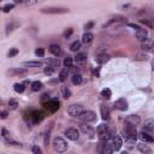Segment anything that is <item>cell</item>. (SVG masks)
<instances>
[{
    "label": "cell",
    "instance_id": "8992f818",
    "mask_svg": "<svg viewBox=\"0 0 154 154\" xmlns=\"http://www.w3.org/2000/svg\"><path fill=\"white\" fill-rule=\"evenodd\" d=\"M45 107L49 111V112H56L57 110H59L60 107V104H59V101L57 99H52V100H49L47 102H45Z\"/></svg>",
    "mask_w": 154,
    "mask_h": 154
},
{
    "label": "cell",
    "instance_id": "cb8c5ba5",
    "mask_svg": "<svg viewBox=\"0 0 154 154\" xmlns=\"http://www.w3.org/2000/svg\"><path fill=\"white\" fill-rule=\"evenodd\" d=\"M27 70L25 69H15V70H9V73L12 76H22V75H27Z\"/></svg>",
    "mask_w": 154,
    "mask_h": 154
},
{
    "label": "cell",
    "instance_id": "7c38bea8",
    "mask_svg": "<svg viewBox=\"0 0 154 154\" xmlns=\"http://www.w3.org/2000/svg\"><path fill=\"white\" fill-rule=\"evenodd\" d=\"M114 152V147H113V142H110V141H105V143H102V149L101 153L104 154H111Z\"/></svg>",
    "mask_w": 154,
    "mask_h": 154
},
{
    "label": "cell",
    "instance_id": "5b68a950",
    "mask_svg": "<svg viewBox=\"0 0 154 154\" xmlns=\"http://www.w3.org/2000/svg\"><path fill=\"white\" fill-rule=\"evenodd\" d=\"M42 14H48V15H60V14H68V9H61V7H47L41 10Z\"/></svg>",
    "mask_w": 154,
    "mask_h": 154
},
{
    "label": "cell",
    "instance_id": "4dcf8cb0",
    "mask_svg": "<svg viewBox=\"0 0 154 154\" xmlns=\"http://www.w3.org/2000/svg\"><path fill=\"white\" fill-rule=\"evenodd\" d=\"M137 148H138V150H140L141 153H150V152H152V149H150L147 145H143V143H140V145L137 146Z\"/></svg>",
    "mask_w": 154,
    "mask_h": 154
},
{
    "label": "cell",
    "instance_id": "1f68e13d",
    "mask_svg": "<svg viewBox=\"0 0 154 154\" xmlns=\"http://www.w3.org/2000/svg\"><path fill=\"white\" fill-rule=\"evenodd\" d=\"M106 131H108V128H107L106 124H100V125L98 126V129H96L98 135H101V134H104V133H106Z\"/></svg>",
    "mask_w": 154,
    "mask_h": 154
},
{
    "label": "cell",
    "instance_id": "60d3db41",
    "mask_svg": "<svg viewBox=\"0 0 154 154\" xmlns=\"http://www.w3.org/2000/svg\"><path fill=\"white\" fill-rule=\"evenodd\" d=\"M35 56L38 58H43L45 57V49L43 48H36L35 49Z\"/></svg>",
    "mask_w": 154,
    "mask_h": 154
},
{
    "label": "cell",
    "instance_id": "9a60e30c",
    "mask_svg": "<svg viewBox=\"0 0 154 154\" xmlns=\"http://www.w3.org/2000/svg\"><path fill=\"white\" fill-rule=\"evenodd\" d=\"M142 48L145 51H152V49H154V40H153V38L147 37L145 41H142Z\"/></svg>",
    "mask_w": 154,
    "mask_h": 154
},
{
    "label": "cell",
    "instance_id": "44dd1931",
    "mask_svg": "<svg viewBox=\"0 0 154 154\" xmlns=\"http://www.w3.org/2000/svg\"><path fill=\"white\" fill-rule=\"evenodd\" d=\"M93 38H94V35H93L92 33L87 31V33H84L83 36H82V42H83V43H91V42L93 41Z\"/></svg>",
    "mask_w": 154,
    "mask_h": 154
},
{
    "label": "cell",
    "instance_id": "ffe728a7",
    "mask_svg": "<svg viewBox=\"0 0 154 154\" xmlns=\"http://www.w3.org/2000/svg\"><path fill=\"white\" fill-rule=\"evenodd\" d=\"M75 61L76 64H80V65L84 64L87 61V53H78L75 57Z\"/></svg>",
    "mask_w": 154,
    "mask_h": 154
},
{
    "label": "cell",
    "instance_id": "681fc988",
    "mask_svg": "<svg viewBox=\"0 0 154 154\" xmlns=\"http://www.w3.org/2000/svg\"><path fill=\"white\" fill-rule=\"evenodd\" d=\"M93 25H94V23H93V22H89V23H87V24H86V29H87V30L92 29V28H93Z\"/></svg>",
    "mask_w": 154,
    "mask_h": 154
},
{
    "label": "cell",
    "instance_id": "d590c367",
    "mask_svg": "<svg viewBox=\"0 0 154 154\" xmlns=\"http://www.w3.org/2000/svg\"><path fill=\"white\" fill-rule=\"evenodd\" d=\"M72 63H73V59L71 57H66L64 59V66L70 69V68H72Z\"/></svg>",
    "mask_w": 154,
    "mask_h": 154
},
{
    "label": "cell",
    "instance_id": "8fae6325",
    "mask_svg": "<svg viewBox=\"0 0 154 154\" xmlns=\"http://www.w3.org/2000/svg\"><path fill=\"white\" fill-rule=\"evenodd\" d=\"M125 123L128 124H131V125H138L141 123V117L137 114H130V116H128V117L125 118Z\"/></svg>",
    "mask_w": 154,
    "mask_h": 154
},
{
    "label": "cell",
    "instance_id": "9f6ffc18",
    "mask_svg": "<svg viewBox=\"0 0 154 154\" xmlns=\"http://www.w3.org/2000/svg\"><path fill=\"white\" fill-rule=\"evenodd\" d=\"M38 1H40V0H38Z\"/></svg>",
    "mask_w": 154,
    "mask_h": 154
},
{
    "label": "cell",
    "instance_id": "e575fe53",
    "mask_svg": "<svg viewBox=\"0 0 154 154\" xmlns=\"http://www.w3.org/2000/svg\"><path fill=\"white\" fill-rule=\"evenodd\" d=\"M125 146L129 148V149H133L134 147H135V143H136V140H134V138H126L125 140Z\"/></svg>",
    "mask_w": 154,
    "mask_h": 154
},
{
    "label": "cell",
    "instance_id": "52a82bcc",
    "mask_svg": "<svg viewBox=\"0 0 154 154\" xmlns=\"http://www.w3.org/2000/svg\"><path fill=\"white\" fill-rule=\"evenodd\" d=\"M65 136L71 141H77L80 137V133L76 128H68L65 130Z\"/></svg>",
    "mask_w": 154,
    "mask_h": 154
},
{
    "label": "cell",
    "instance_id": "7bdbcfd3",
    "mask_svg": "<svg viewBox=\"0 0 154 154\" xmlns=\"http://www.w3.org/2000/svg\"><path fill=\"white\" fill-rule=\"evenodd\" d=\"M17 54H18V49H17V48H11V49L9 51V57H10V58L15 57V56H17Z\"/></svg>",
    "mask_w": 154,
    "mask_h": 154
},
{
    "label": "cell",
    "instance_id": "74e56055",
    "mask_svg": "<svg viewBox=\"0 0 154 154\" xmlns=\"http://www.w3.org/2000/svg\"><path fill=\"white\" fill-rule=\"evenodd\" d=\"M99 138H100V141H108L110 138H111V133L110 131H106V133H104V134H101V135H99Z\"/></svg>",
    "mask_w": 154,
    "mask_h": 154
},
{
    "label": "cell",
    "instance_id": "816d5d0a",
    "mask_svg": "<svg viewBox=\"0 0 154 154\" xmlns=\"http://www.w3.org/2000/svg\"><path fill=\"white\" fill-rule=\"evenodd\" d=\"M6 117H7V112H6V111H3V112H1V118L5 119Z\"/></svg>",
    "mask_w": 154,
    "mask_h": 154
},
{
    "label": "cell",
    "instance_id": "4316f807",
    "mask_svg": "<svg viewBox=\"0 0 154 154\" xmlns=\"http://www.w3.org/2000/svg\"><path fill=\"white\" fill-rule=\"evenodd\" d=\"M71 81H72V83H73L75 86H80V84L82 83L83 78H82V76H81L80 73H75V75L72 76V78H71Z\"/></svg>",
    "mask_w": 154,
    "mask_h": 154
},
{
    "label": "cell",
    "instance_id": "db71d44e",
    "mask_svg": "<svg viewBox=\"0 0 154 154\" xmlns=\"http://www.w3.org/2000/svg\"><path fill=\"white\" fill-rule=\"evenodd\" d=\"M46 99H49V96H48L47 94H43V95H42V100H46Z\"/></svg>",
    "mask_w": 154,
    "mask_h": 154
},
{
    "label": "cell",
    "instance_id": "7402d4cb",
    "mask_svg": "<svg viewBox=\"0 0 154 154\" xmlns=\"http://www.w3.org/2000/svg\"><path fill=\"white\" fill-rule=\"evenodd\" d=\"M145 130H148V131H154V118H150V119H147L145 122Z\"/></svg>",
    "mask_w": 154,
    "mask_h": 154
},
{
    "label": "cell",
    "instance_id": "bcb514c9",
    "mask_svg": "<svg viewBox=\"0 0 154 154\" xmlns=\"http://www.w3.org/2000/svg\"><path fill=\"white\" fill-rule=\"evenodd\" d=\"M31 152L35 153V154H41V153H42L41 148L38 147V146H33V147H31Z\"/></svg>",
    "mask_w": 154,
    "mask_h": 154
},
{
    "label": "cell",
    "instance_id": "9c48e42d",
    "mask_svg": "<svg viewBox=\"0 0 154 154\" xmlns=\"http://www.w3.org/2000/svg\"><path fill=\"white\" fill-rule=\"evenodd\" d=\"M45 118V113L41 112V111H34L30 113V119L33 120L34 124H37V123H41Z\"/></svg>",
    "mask_w": 154,
    "mask_h": 154
},
{
    "label": "cell",
    "instance_id": "ac0fdd59",
    "mask_svg": "<svg viewBox=\"0 0 154 154\" xmlns=\"http://www.w3.org/2000/svg\"><path fill=\"white\" fill-rule=\"evenodd\" d=\"M108 60H110V57L107 54H105V53H101V54L96 56V58H95V61L98 64H100V65H102V64H106Z\"/></svg>",
    "mask_w": 154,
    "mask_h": 154
},
{
    "label": "cell",
    "instance_id": "11a10c76",
    "mask_svg": "<svg viewBox=\"0 0 154 154\" xmlns=\"http://www.w3.org/2000/svg\"><path fill=\"white\" fill-rule=\"evenodd\" d=\"M152 70L154 71V60H153V63H152Z\"/></svg>",
    "mask_w": 154,
    "mask_h": 154
},
{
    "label": "cell",
    "instance_id": "f35d334b",
    "mask_svg": "<svg viewBox=\"0 0 154 154\" xmlns=\"http://www.w3.org/2000/svg\"><path fill=\"white\" fill-rule=\"evenodd\" d=\"M43 72H45V75H47V76H51V75H52V73L54 72V68H53L52 65H47V66L45 68Z\"/></svg>",
    "mask_w": 154,
    "mask_h": 154
},
{
    "label": "cell",
    "instance_id": "f5cc1de1",
    "mask_svg": "<svg viewBox=\"0 0 154 154\" xmlns=\"http://www.w3.org/2000/svg\"><path fill=\"white\" fill-rule=\"evenodd\" d=\"M15 1V4H22V3H24L25 0H14Z\"/></svg>",
    "mask_w": 154,
    "mask_h": 154
},
{
    "label": "cell",
    "instance_id": "f1b7e54d",
    "mask_svg": "<svg viewBox=\"0 0 154 154\" xmlns=\"http://www.w3.org/2000/svg\"><path fill=\"white\" fill-rule=\"evenodd\" d=\"M101 96L104 98V99H110L112 96V92H111V89L110 88H105V89H102L101 91Z\"/></svg>",
    "mask_w": 154,
    "mask_h": 154
},
{
    "label": "cell",
    "instance_id": "f6af8a7d",
    "mask_svg": "<svg viewBox=\"0 0 154 154\" xmlns=\"http://www.w3.org/2000/svg\"><path fill=\"white\" fill-rule=\"evenodd\" d=\"M1 135H3V137H4V140H6V138H10V133L5 129V128H1Z\"/></svg>",
    "mask_w": 154,
    "mask_h": 154
},
{
    "label": "cell",
    "instance_id": "d4e9b609",
    "mask_svg": "<svg viewBox=\"0 0 154 154\" xmlns=\"http://www.w3.org/2000/svg\"><path fill=\"white\" fill-rule=\"evenodd\" d=\"M23 65L27 68H40L42 66V63L41 61H24Z\"/></svg>",
    "mask_w": 154,
    "mask_h": 154
},
{
    "label": "cell",
    "instance_id": "d6986e66",
    "mask_svg": "<svg viewBox=\"0 0 154 154\" xmlns=\"http://www.w3.org/2000/svg\"><path fill=\"white\" fill-rule=\"evenodd\" d=\"M100 112H101V118L104 119V120H106V119L110 118V108H108L107 106L101 105V107H100Z\"/></svg>",
    "mask_w": 154,
    "mask_h": 154
},
{
    "label": "cell",
    "instance_id": "277c9868",
    "mask_svg": "<svg viewBox=\"0 0 154 154\" xmlns=\"http://www.w3.org/2000/svg\"><path fill=\"white\" fill-rule=\"evenodd\" d=\"M80 119L84 123H91L96 119V114L93 111H83L82 114L80 116Z\"/></svg>",
    "mask_w": 154,
    "mask_h": 154
},
{
    "label": "cell",
    "instance_id": "ab89813d",
    "mask_svg": "<svg viewBox=\"0 0 154 154\" xmlns=\"http://www.w3.org/2000/svg\"><path fill=\"white\" fill-rule=\"evenodd\" d=\"M9 106H10L11 110H16L17 106H18L17 100H15V99H10V101H9Z\"/></svg>",
    "mask_w": 154,
    "mask_h": 154
},
{
    "label": "cell",
    "instance_id": "7a4b0ae2",
    "mask_svg": "<svg viewBox=\"0 0 154 154\" xmlns=\"http://www.w3.org/2000/svg\"><path fill=\"white\" fill-rule=\"evenodd\" d=\"M125 128H124V136L126 138H134L136 140L137 138V130H136V126L135 125H131V124H128L125 123Z\"/></svg>",
    "mask_w": 154,
    "mask_h": 154
},
{
    "label": "cell",
    "instance_id": "5bb4252c",
    "mask_svg": "<svg viewBox=\"0 0 154 154\" xmlns=\"http://www.w3.org/2000/svg\"><path fill=\"white\" fill-rule=\"evenodd\" d=\"M112 142H113V147H114V150H119L123 146V141L120 138L119 135H113L112 137Z\"/></svg>",
    "mask_w": 154,
    "mask_h": 154
},
{
    "label": "cell",
    "instance_id": "30bf717a",
    "mask_svg": "<svg viewBox=\"0 0 154 154\" xmlns=\"http://www.w3.org/2000/svg\"><path fill=\"white\" fill-rule=\"evenodd\" d=\"M114 108L118 110V111H126L128 110V101L124 98L118 99L114 102Z\"/></svg>",
    "mask_w": 154,
    "mask_h": 154
},
{
    "label": "cell",
    "instance_id": "b9f144b4",
    "mask_svg": "<svg viewBox=\"0 0 154 154\" xmlns=\"http://www.w3.org/2000/svg\"><path fill=\"white\" fill-rule=\"evenodd\" d=\"M5 142H6V145H7V146H15V147H21V143L16 142V141H12L11 138H6V140H5Z\"/></svg>",
    "mask_w": 154,
    "mask_h": 154
},
{
    "label": "cell",
    "instance_id": "603a6c76",
    "mask_svg": "<svg viewBox=\"0 0 154 154\" xmlns=\"http://www.w3.org/2000/svg\"><path fill=\"white\" fill-rule=\"evenodd\" d=\"M68 76H69V68H64V69H61V71H60V73H59V81H60V82L66 81Z\"/></svg>",
    "mask_w": 154,
    "mask_h": 154
},
{
    "label": "cell",
    "instance_id": "e0dca14e",
    "mask_svg": "<svg viewBox=\"0 0 154 154\" xmlns=\"http://www.w3.org/2000/svg\"><path fill=\"white\" fill-rule=\"evenodd\" d=\"M49 52L52 53L53 56H56V57H59V56L61 54V48H60V46H59V45L52 43V45L49 46Z\"/></svg>",
    "mask_w": 154,
    "mask_h": 154
},
{
    "label": "cell",
    "instance_id": "7dc6e473",
    "mask_svg": "<svg viewBox=\"0 0 154 154\" xmlns=\"http://www.w3.org/2000/svg\"><path fill=\"white\" fill-rule=\"evenodd\" d=\"M73 33V30H72V28H69V29H66L65 31H64V37L65 38H69L70 36H71V34Z\"/></svg>",
    "mask_w": 154,
    "mask_h": 154
},
{
    "label": "cell",
    "instance_id": "f907efd6",
    "mask_svg": "<svg viewBox=\"0 0 154 154\" xmlns=\"http://www.w3.org/2000/svg\"><path fill=\"white\" fill-rule=\"evenodd\" d=\"M129 27H131V28H135L136 30H137V29H140V27H138L137 24H133V23H130V24H129Z\"/></svg>",
    "mask_w": 154,
    "mask_h": 154
},
{
    "label": "cell",
    "instance_id": "f546056e",
    "mask_svg": "<svg viewBox=\"0 0 154 154\" xmlns=\"http://www.w3.org/2000/svg\"><path fill=\"white\" fill-rule=\"evenodd\" d=\"M31 89H33V92H38V91H41V89H42V83L38 82V81L33 82V83H31Z\"/></svg>",
    "mask_w": 154,
    "mask_h": 154
},
{
    "label": "cell",
    "instance_id": "ee69618b",
    "mask_svg": "<svg viewBox=\"0 0 154 154\" xmlns=\"http://www.w3.org/2000/svg\"><path fill=\"white\" fill-rule=\"evenodd\" d=\"M14 7H15L14 4H7V5H5V6L3 7V11H4V12H10Z\"/></svg>",
    "mask_w": 154,
    "mask_h": 154
},
{
    "label": "cell",
    "instance_id": "c3c4849f",
    "mask_svg": "<svg viewBox=\"0 0 154 154\" xmlns=\"http://www.w3.org/2000/svg\"><path fill=\"white\" fill-rule=\"evenodd\" d=\"M146 59H147L146 54H136L135 57V60H146Z\"/></svg>",
    "mask_w": 154,
    "mask_h": 154
},
{
    "label": "cell",
    "instance_id": "6da1fadb",
    "mask_svg": "<svg viewBox=\"0 0 154 154\" xmlns=\"http://www.w3.org/2000/svg\"><path fill=\"white\" fill-rule=\"evenodd\" d=\"M53 149L57 153H64L68 149V143L63 137H56L53 140Z\"/></svg>",
    "mask_w": 154,
    "mask_h": 154
},
{
    "label": "cell",
    "instance_id": "3957f363",
    "mask_svg": "<svg viewBox=\"0 0 154 154\" xmlns=\"http://www.w3.org/2000/svg\"><path fill=\"white\" fill-rule=\"evenodd\" d=\"M83 112V106L80 104H73L71 106L68 107V113L71 116V117H80Z\"/></svg>",
    "mask_w": 154,
    "mask_h": 154
},
{
    "label": "cell",
    "instance_id": "4fadbf2b",
    "mask_svg": "<svg viewBox=\"0 0 154 154\" xmlns=\"http://www.w3.org/2000/svg\"><path fill=\"white\" fill-rule=\"evenodd\" d=\"M135 36H136V38L138 41H145L146 38L148 37V31L146 30V29H142V28H140V29H137L136 30V34H135Z\"/></svg>",
    "mask_w": 154,
    "mask_h": 154
},
{
    "label": "cell",
    "instance_id": "83f0119b",
    "mask_svg": "<svg viewBox=\"0 0 154 154\" xmlns=\"http://www.w3.org/2000/svg\"><path fill=\"white\" fill-rule=\"evenodd\" d=\"M18 23H15V22H11V23H9L7 24V27H6V35H9L10 33H12L15 30V28H17L18 27Z\"/></svg>",
    "mask_w": 154,
    "mask_h": 154
},
{
    "label": "cell",
    "instance_id": "ba28073f",
    "mask_svg": "<svg viewBox=\"0 0 154 154\" xmlns=\"http://www.w3.org/2000/svg\"><path fill=\"white\" fill-rule=\"evenodd\" d=\"M81 131H82L86 136H88L89 138H94V135H95L94 129H93L91 125H87V123H84V122L81 124Z\"/></svg>",
    "mask_w": 154,
    "mask_h": 154
},
{
    "label": "cell",
    "instance_id": "8d00e7d4",
    "mask_svg": "<svg viewBox=\"0 0 154 154\" xmlns=\"http://www.w3.org/2000/svg\"><path fill=\"white\" fill-rule=\"evenodd\" d=\"M81 48V42L80 41H75L73 43H71V46H70V49L72 51V52H77Z\"/></svg>",
    "mask_w": 154,
    "mask_h": 154
},
{
    "label": "cell",
    "instance_id": "836d02e7",
    "mask_svg": "<svg viewBox=\"0 0 154 154\" xmlns=\"http://www.w3.org/2000/svg\"><path fill=\"white\" fill-rule=\"evenodd\" d=\"M47 64H48V65H52L53 68H58L59 64H60V61H59L58 58H53V59H48V60H47Z\"/></svg>",
    "mask_w": 154,
    "mask_h": 154
},
{
    "label": "cell",
    "instance_id": "484cf974",
    "mask_svg": "<svg viewBox=\"0 0 154 154\" xmlns=\"http://www.w3.org/2000/svg\"><path fill=\"white\" fill-rule=\"evenodd\" d=\"M60 93H61V96H63L64 99H69V98L71 96L70 89H69L68 87H65V86H63V87L60 88Z\"/></svg>",
    "mask_w": 154,
    "mask_h": 154
},
{
    "label": "cell",
    "instance_id": "d6a6232c",
    "mask_svg": "<svg viewBox=\"0 0 154 154\" xmlns=\"http://www.w3.org/2000/svg\"><path fill=\"white\" fill-rule=\"evenodd\" d=\"M14 89H15V92H16V93H23V92H24V89H25L24 83H15Z\"/></svg>",
    "mask_w": 154,
    "mask_h": 154
},
{
    "label": "cell",
    "instance_id": "2e32d148",
    "mask_svg": "<svg viewBox=\"0 0 154 154\" xmlns=\"http://www.w3.org/2000/svg\"><path fill=\"white\" fill-rule=\"evenodd\" d=\"M138 135H140V138L142 140V141H145V142H149V143H153V142H154V137H153L150 134H148L147 131H145V130L141 131Z\"/></svg>",
    "mask_w": 154,
    "mask_h": 154
}]
</instances>
